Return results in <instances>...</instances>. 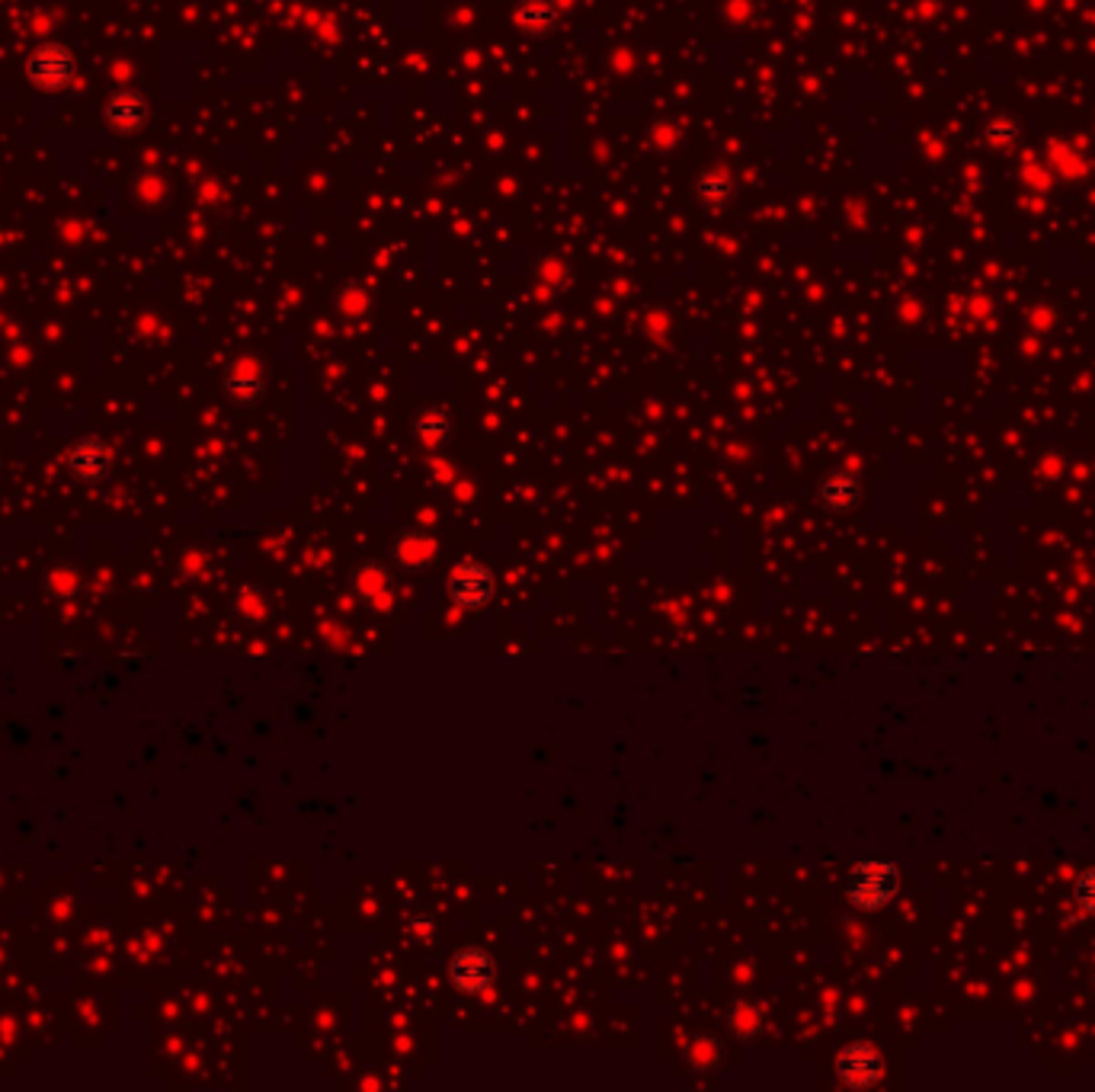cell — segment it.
<instances>
[{
  "label": "cell",
  "instance_id": "1",
  "mask_svg": "<svg viewBox=\"0 0 1095 1092\" xmlns=\"http://www.w3.org/2000/svg\"><path fill=\"white\" fill-rule=\"evenodd\" d=\"M27 71H30V81L43 91H65L75 75H78V59L71 55L68 46L62 43H46L39 46L30 62H27Z\"/></svg>",
  "mask_w": 1095,
  "mask_h": 1092
},
{
  "label": "cell",
  "instance_id": "2",
  "mask_svg": "<svg viewBox=\"0 0 1095 1092\" xmlns=\"http://www.w3.org/2000/svg\"><path fill=\"white\" fill-rule=\"evenodd\" d=\"M107 123L119 132H138L148 123V100L138 91H119L107 103Z\"/></svg>",
  "mask_w": 1095,
  "mask_h": 1092
},
{
  "label": "cell",
  "instance_id": "3",
  "mask_svg": "<svg viewBox=\"0 0 1095 1092\" xmlns=\"http://www.w3.org/2000/svg\"><path fill=\"white\" fill-rule=\"evenodd\" d=\"M516 20L532 36H544L558 27V7L552 4V0H522L519 11H516Z\"/></svg>",
  "mask_w": 1095,
  "mask_h": 1092
},
{
  "label": "cell",
  "instance_id": "4",
  "mask_svg": "<svg viewBox=\"0 0 1095 1092\" xmlns=\"http://www.w3.org/2000/svg\"><path fill=\"white\" fill-rule=\"evenodd\" d=\"M699 196L708 199V202H721L731 196V177L721 174V170H708L702 180H699Z\"/></svg>",
  "mask_w": 1095,
  "mask_h": 1092
},
{
  "label": "cell",
  "instance_id": "5",
  "mask_svg": "<svg viewBox=\"0 0 1095 1092\" xmlns=\"http://www.w3.org/2000/svg\"><path fill=\"white\" fill-rule=\"evenodd\" d=\"M990 138L999 142V145H1009L1015 138V123L1012 119H996L990 123Z\"/></svg>",
  "mask_w": 1095,
  "mask_h": 1092
},
{
  "label": "cell",
  "instance_id": "6",
  "mask_svg": "<svg viewBox=\"0 0 1095 1092\" xmlns=\"http://www.w3.org/2000/svg\"><path fill=\"white\" fill-rule=\"evenodd\" d=\"M1079 903H1082L1089 913H1095V871H1089V875L1079 881Z\"/></svg>",
  "mask_w": 1095,
  "mask_h": 1092
}]
</instances>
